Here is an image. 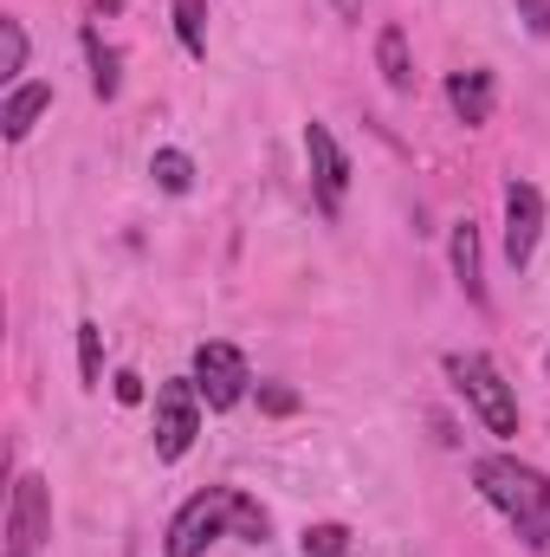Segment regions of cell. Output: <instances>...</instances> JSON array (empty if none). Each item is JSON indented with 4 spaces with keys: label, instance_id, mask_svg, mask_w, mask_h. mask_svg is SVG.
Instances as JSON below:
<instances>
[{
    "label": "cell",
    "instance_id": "603a6c76",
    "mask_svg": "<svg viewBox=\"0 0 550 557\" xmlns=\"http://www.w3.org/2000/svg\"><path fill=\"white\" fill-rule=\"evenodd\" d=\"M330 7H337L343 20H357V13H363V0H330Z\"/></svg>",
    "mask_w": 550,
    "mask_h": 557
},
{
    "label": "cell",
    "instance_id": "cb8c5ba5",
    "mask_svg": "<svg viewBox=\"0 0 550 557\" xmlns=\"http://www.w3.org/2000/svg\"><path fill=\"white\" fill-rule=\"evenodd\" d=\"M117 7H124V0H91V13H117Z\"/></svg>",
    "mask_w": 550,
    "mask_h": 557
},
{
    "label": "cell",
    "instance_id": "8992f818",
    "mask_svg": "<svg viewBox=\"0 0 550 557\" xmlns=\"http://www.w3.org/2000/svg\"><path fill=\"white\" fill-rule=\"evenodd\" d=\"M195 389H201V403L214 409V416H227V409H240L247 403V389H253V370H247V350L240 344H221V337H208L201 350H195Z\"/></svg>",
    "mask_w": 550,
    "mask_h": 557
},
{
    "label": "cell",
    "instance_id": "7a4b0ae2",
    "mask_svg": "<svg viewBox=\"0 0 550 557\" xmlns=\"http://www.w3.org/2000/svg\"><path fill=\"white\" fill-rule=\"evenodd\" d=\"M440 370H447L453 396L486 421V434H499V441H512V434H518V389L505 383V370H499L486 350H447V357H440Z\"/></svg>",
    "mask_w": 550,
    "mask_h": 557
},
{
    "label": "cell",
    "instance_id": "7402d4cb",
    "mask_svg": "<svg viewBox=\"0 0 550 557\" xmlns=\"http://www.w3.org/2000/svg\"><path fill=\"white\" fill-rule=\"evenodd\" d=\"M111 396H117L124 409H130V403H142V376H130V370H117V376H111Z\"/></svg>",
    "mask_w": 550,
    "mask_h": 557
},
{
    "label": "cell",
    "instance_id": "52a82bcc",
    "mask_svg": "<svg viewBox=\"0 0 550 557\" xmlns=\"http://www.w3.org/2000/svg\"><path fill=\"white\" fill-rule=\"evenodd\" d=\"M304 162H311V208L324 221H343L350 201V156L330 137V124H304Z\"/></svg>",
    "mask_w": 550,
    "mask_h": 557
},
{
    "label": "cell",
    "instance_id": "9c48e42d",
    "mask_svg": "<svg viewBox=\"0 0 550 557\" xmlns=\"http://www.w3.org/2000/svg\"><path fill=\"white\" fill-rule=\"evenodd\" d=\"M447 111L466 124V131H479V124H492V111H499V78L486 72V65H466V72H447Z\"/></svg>",
    "mask_w": 550,
    "mask_h": 557
},
{
    "label": "cell",
    "instance_id": "e0dca14e",
    "mask_svg": "<svg viewBox=\"0 0 550 557\" xmlns=\"http://www.w3.org/2000/svg\"><path fill=\"white\" fill-rule=\"evenodd\" d=\"M175 39L188 59H208V0H175Z\"/></svg>",
    "mask_w": 550,
    "mask_h": 557
},
{
    "label": "cell",
    "instance_id": "277c9868",
    "mask_svg": "<svg viewBox=\"0 0 550 557\" xmlns=\"http://www.w3.org/2000/svg\"><path fill=\"white\" fill-rule=\"evenodd\" d=\"M52 545V486L46 473H13V493H7V539L0 557H46Z\"/></svg>",
    "mask_w": 550,
    "mask_h": 557
},
{
    "label": "cell",
    "instance_id": "6da1fadb",
    "mask_svg": "<svg viewBox=\"0 0 550 557\" xmlns=\"http://www.w3.org/2000/svg\"><path fill=\"white\" fill-rule=\"evenodd\" d=\"M473 493L518 532V545L532 557H550V473L518 460V454H473L466 467Z\"/></svg>",
    "mask_w": 550,
    "mask_h": 557
},
{
    "label": "cell",
    "instance_id": "44dd1931",
    "mask_svg": "<svg viewBox=\"0 0 550 557\" xmlns=\"http://www.w3.org/2000/svg\"><path fill=\"white\" fill-rule=\"evenodd\" d=\"M512 7H518V20H525L538 39H550V0H512Z\"/></svg>",
    "mask_w": 550,
    "mask_h": 557
},
{
    "label": "cell",
    "instance_id": "ba28073f",
    "mask_svg": "<svg viewBox=\"0 0 550 557\" xmlns=\"http://www.w3.org/2000/svg\"><path fill=\"white\" fill-rule=\"evenodd\" d=\"M538 240H545V188L538 182H505V267L525 273L538 260Z\"/></svg>",
    "mask_w": 550,
    "mask_h": 557
},
{
    "label": "cell",
    "instance_id": "3957f363",
    "mask_svg": "<svg viewBox=\"0 0 550 557\" xmlns=\"http://www.w3.org/2000/svg\"><path fill=\"white\" fill-rule=\"evenodd\" d=\"M221 539H234V486H201L182 499V512L162 532V557H208Z\"/></svg>",
    "mask_w": 550,
    "mask_h": 557
},
{
    "label": "cell",
    "instance_id": "d6986e66",
    "mask_svg": "<svg viewBox=\"0 0 550 557\" xmlns=\"http://www.w3.org/2000/svg\"><path fill=\"white\" fill-rule=\"evenodd\" d=\"M298 552H304V557H343V552H350V525L317 519V525H304V532H298Z\"/></svg>",
    "mask_w": 550,
    "mask_h": 557
},
{
    "label": "cell",
    "instance_id": "4fadbf2b",
    "mask_svg": "<svg viewBox=\"0 0 550 557\" xmlns=\"http://www.w3.org/2000/svg\"><path fill=\"white\" fill-rule=\"evenodd\" d=\"M376 72H383V85H389V91H402V98H409V91H414V59H409V33H402L396 20H389V26L376 33Z\"/></svg>",
    "mask_w": 550,
    "mask_h": 557
},
{
    "label": "cell",
    "instance_id": "ac0fdd59",
    "mask_svg": "<svg viewBox=\"0 0 550 557\" xmlns=\"http://www.w3.org/2000/svg\"><path fill=\"white\" fill-rule=\"evenodd\" d=\"M78 383L85 389H104V331L91 318L78 324Z\"/></svg>",
    "mask_w": 550,
    "mask_h": 557
},
{
    "label": "cell",
    "instance_id": "30bf717a",
    "mask_svg": "<svg viewBox=\"0 0 550 557\" xmlns=\"http://www.w3.org/2000/svg\"><path fill=\"white\" fill-rule=\"evenodd\" d=\"M447 267H453V285L486 311L492 298H486V260H479V227L473 221H453V234H447Z\"/></svg>",
    "mask_w": 550,
    "mask_h": 557
},
{
    "label": "cell",
    "instance_id": "5b68a950",
    "mask_svg": "<svg viewBox=\"0 0 550 557\" xmlns=\"http://www.w3.org/2000/svg\"><path fill=\"white\" fill-rule=\"evenodd\" d=\"M201 389H195V376H168L162 389H155V460L162 467H175L188 447H195V434H201Z\"/></svg>",
    "mask_w": 550,
    "mask_h": 557
},
{
    "label": "cell",
    "instance_id": "ffe728a7",
    "mask_svg": "<svg viewBox=\"0 0 550 557\" xmlns=\"http://www.w3.org/2000/svg\"><path fill=\"white\" fill-rule=\"evenodd\" d=\"M260 409H266V416H298V396H291L285 383H260Z\"/></svg>",
    "mask_w": 550,
    "mask_h": 557
},
{
    "label": "cell",
    "instance_id": "5bb4252c",
    "mask_svg": "<svg viewBox=\"0 0 550 557\" xmlns=\"http://www.w3.org/2000/svg\"><path fill=\"white\" fill-rule=\"evenodd\" d=\"M26 52H33V39H26V26L7 13V20H0V78H7V91L26 85Z\"/></svg>",
    "mask_w": 550,
    "mask_h": 557
},
{
    "label": "cell",
    "instance_id": "2e32d148",
    "mask_svg": "<svg viewBox=\"0 0 550 557\" xmlns=\"http://www.w3.org/2000/svg\"><path fill=\"white\" fill-rule=\"evenodd\" d=\"M234 539H240V545H266V539H273V512H266L253 493H240V486H234Z\"/></svg>",
    "mask_w": 550,
    "mask_h": 557
},
{
    "label": "cell",
    "instance_id": "8fae6325",
    "mask_svg": "<svg viewBox=\"0 0 550 557\" xmlns=\"http://www.w3.org/2000/svg\"><path fill=\"white\" fill-rule=\"evenodd\" d=\"M46 111H52V85H46V78L13 85V91H7V104H0V137L26 143V137H33V124H39Z\"/></svg>",
    "mask_w": 550,
    "mask_h": 557
},
{
    "label": "cell",
    "instance_id": "7c38bea8",
    "mask_svg": "<svg viewBox=\"0 0 550 557\" xmlns=\"http://www.w3.org/2000/svg\"><path fill=\"white\" fill-rule=\"evenodd\" d=\"M78 46H85V59H91V91L111 104V98L124 91V52H117L98 26H85V33H78Z\"/></svg>",
    "mask_w": 550,
    "mask_h": 557
},
{
    "label": "cell",
    "instance_id": "d4e9b609",
    "mask_svg": "<svg viewBox=\"0 0 550 557\" xmlns=\"http://www.w3.org/2000/svg\"><path fill=\"white\" fill-rule=\"evenodd\" d=\"M545 376H550V350H545Z\"/></svg>",
    "mask_w": 550,
    "mask_h": 557
},
{
    "label": "cell",
    "instance_id": "9a60e30c",
    "mask_svg": "<svg viewBox=\"0 0 550 557\" xmlns=\"http://www.w3.org/2000/svg\"><path fill=\"white\" fill-rule=\"evenodd\" d=\"M149 175H155L162 195H188V188H195V156H188V149H155V156H149Z\"/></svg>",
    "mask_w": 550,
    "mask_h": 557
}]
</instances>
